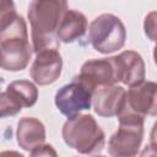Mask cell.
<instances>
[{"label": "cell", "instance_id": "cell-16", "mask_svg": "<svg viewBox=\"0 0 157 157\" xmlns=\"http://www.w3.org/2000/svg\"><path fill=\"white\" fill-rule=\"evenodd\" d=\"M29 157H58L55 148L49 144H43L37 146L31 151Z\"/></svg>", "mask_w": 157, "mask_h": 157}, {"label": "cell", "instance_id": "cell-11", "mask_svg": "<svg viewBox=\"0 0 157 157\" xmlns=\"http://www.w3.org/2000/svg\"><path fill=\"white\" fill-rule=\"evenodd\" d=\"M126 101V91L118 85L97 88L93 93V110L99 117H118Z\"/></svg>", "mask_w": 157, "mask_h": 157}, {"label": "cell", "instance_id": "cell-3", "mask_svg": "<svg viewBox=\"0 0 157 157\" xmlns=\"http://www.w3.org/2000/svg\"><path fill=\"white\" fill-rule=\"evenodd\" d=\"M65 144L81 155H94L103 150L105 135L91 114L67 118L61 129Z\"/></svg>", "mask_w": 157, "mask_h": 157}, {"label": "cell", "instance_id": "cell-9", "mask_svg": "<svg viewBox=\"0 0 157 157\" xmlns=\"http://www.w3.org/2000/svg\"><path fill=\"white\" fill-rule=\"evenodd\" d=\"M63 69V59L58 49H47L36 54L29 74L33 81L39 86H47L55 82Z\"/></svg>", "mask_w": 157, "mask_h": 157}, {"label": "cell", "instance_id": "cell-13", "mask_svg": "<svg viewBox=\"0 0 157 157\" xmlns=\"http://www.w3.org/2000/svg\"><path fill=\"white\" fill-rule=\"evenodd\" d=\"M17 144L25 151H32L45 141V126L44 124L32 117L21 118L17 123L16 131Z\"/></svg>", "mask_w": 157, "mask_h": 157}, {"label": "cell", "instance_id": "cell-1", "mask_svg": "<svg viewBox=\"0 0 157 157\" xmlns=\"http://www.w3.org/2000/svg\"><path fill=\"white\" fill-rule=\"evenodd\" d=\"M67 10V2L63 0H34L29 4L28 20L36 54L47 49H59L56 32Z\"/></svg>", "mask_w": 157, "mask_h": 157}, {"label": "cell", "instance_id": "cell-7", "mask_svg": "<svg viewBox=\"0 0 157 157\" xmlns=\"http://www.w3.org/2000/svg\"><path fill=\"white\" fill-rule=\"evenodd\" d=\"M93 91L86 87L76 77L70 83L64 85L55 93V105L59 112L67 118H72L80 112L90 109L92 105Z\"/></svg>", "mask_w": 157, "mask_h": 157}, {"label": "cell", "instance_id": "cell-17", "mask_svg": "<svg viewBox=\"0 0 157 157\" xmlns=\"http://www.w3.org/2000/svg\"><path fill=\"white\" fill-rule=\"evenodd\" d=\"M140 157H157V144H148L144 147Z\"/></svg>", "mask_w": 157, "mask_h": 157}, {"label": "cell", "instance_id": "cell-4", "mask_svg": "<svg viewBox=\"0 0 157 157\" xmlns=\"http://www.w3.org/2000/svg\"><path fill=\"white\" fill-rule=\"evenodd\" d=\"M119 128L108 141L110 157H136L144 139V117L134 113L126 101L118 114Z\"/></svg>", "mask_w": 157, "mask_h": 157}, {"label": "cell", "instance_id": "cell-12", "mask_svg": "<svg viewBox=\"0 0 157 157\" xmlns=\"http://www.w3.org/2000/svg\"><path fill=\"white\" fill-rule=\"evenodd\" d=\"M113 58L119 82L132 87L145 81V63L142 56L137 52L125 50Z\"/></svg>", "mask_w": 157, "mask_h": 157}, {"label": "cell", "instance_id": "cell-21", "mask_svg": "<svg viewBox=\"0 0 157 157\" xmlns=\"http://www.w3.org/2000/svg\"><path fill=\"white\" fill-rule=\"evenodd\" d=\"M93 157H105V156H102V155H96V156H93Z\"/></svg>", "mask_w": 157, "mask_h": 157}, {"label": "cell", "instance_id": "cell-14", "mask_svg": "<svg viewBox=\"0 0 157 157\" xmlns=\"http://www.w3.org/2000/svg\"><path fill=\"white\" fill-rule=\"evenodd\" d=\"M87 27L88 22L82 12L77 10H67L63 16L56 37L61 43H72L85 36Z\"/></svg>", "mask_w": 157, "mask_h": 157}, {"label": "cell", "instance_id": "cell-18", "mask_svg": "<svg viewBox=\"0 0 157 157\" xmlns=\"http://www.w3.org/2000/svg\"><path fill=\"white\" fill-rule=\"evenodd\" d=\"M0 157H25L22 153L17 152V151H12V150H6L2 151L0 153Z\"/></svg>", "mask_w": 157, "mask_h": 157}, {"label": "cell", "instance_id": "cell-15", "mask_svg": "<svg viewBox=\"0 0 157 157\" xmlns=\"http://www.w3.org/2000/svg\"><path fill=\"white\" fill-rule=\"evenodd\" d=\"M144 32L150 40L157 43V11H151L146 15L144 21Z\"/></svg>", "mask_w": 157, "mask_h": 157}, {"label": "cell", "instance_id": "cell-6", "mask_svg": "<svg viewBox=\"0 0 157 157\" xmlns=\"http://www.w3.org/2000/svg\"><path fill=\"white\" fill-rule=\"evenodd\" d=\"M38 99V88L36 85L27 80H16L1 92L0 109L1 117L16 115L22 108H29L36 104Z\"/></svg>", "mask_w": 157, "mask_h": 157}, {"label": "cell", "instance_id": "cell-5", "mask_svg": "<svg viewBox=\"0 0 157 157\" xmlns=\"http://www.w3.org/2000/svg\"><path fill=\"white\" fill-rule=\"evenodd\" d=\"M126 29L121 20L112 13L97 16L88 27V40L94 50L110 54L125 44Z\"/></svg>", "mask_w": 157, "mask_h": 157}, {"label": "cell", "instance_id": "cell-2", "mask_svg": "<svg viewBox=\"0 0 157 157\" xmlns=\"http://www.w3.org/2000/svg\"><path fill=\"white\" fill-rule=\"evenodd\" d=\"M1 67L6 71H21L27 67L33 48L29 45L27 25L22 16H16L0 25Z\"/></svg>", "mask_w": 157, "mask_h": 157}, {"label": "cell", "instance_id": "cell-19", "mask_svg": "<svg viewBox=\"0 0 157 157\" xmlns=\"http://www.w3.org/2000/svg\"><path fill=\"white\" fill-rule=\"evenodd\" d=\"M150 141L151 144H157V121L153 124L152 130L150 132Z\"/></svg>", "mask_w": 157, "mask_h": 157}, {"label": "cell", "instance_id": "cell-8", "mask_svg": "<svg viewBox=\"0 0 157 157\" xmlns=\"http://www.w3.org/2000/svg\"><path fill=\"white\" fill-rule=\"evenodd\" d=\"M75 77L91 91H93V93L97 88L112 86L119 82L113 56L85 61L81 66L80 74Z\"/></svg>", "mask_w": 157, "mask_h": 157}, {"label": "cell", "instance_id": "cell-10", "mask_svg": "<svg viewBox=\"0 0 157 157\" xmlns=\"http://www.w3.org/2000/svg\"><path fill=\"white\" fill-rule=\"evenodd\" d=\"M126 105L141 117H157V82L144 81L126 91Z\"/></svg>", "mask_w": 157, "mask_h": 157}, {"label": "cell", "instance_id": "cell-20", "mask_svg": "<svg viewBox=\"0 0 157 157\" xmlns=\"http://www.w3.org/2000/svg\"><path fill=\"white\" fill-rule=\"evenodd\" d=\"M153 59H155V64L157 65V43H156L155 49H153Z\"/></svg>", "mask_w": 157, "mask_h": 157}]
</instances>
